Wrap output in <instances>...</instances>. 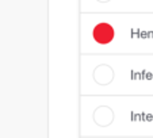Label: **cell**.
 <instances>
[{"label":"cell","instance_id":"1","mask_svg":"<svg viewBox=\"0 0 153 138\" xmlns=\"http://www.w3.org/2000/svg\"><path fill=\"white\" fill-rule=\"evenodd\" d=\"M94 38L99 43H108L114 38V30L110 24L107 23H100L94 30Z\"/></svg>","mask_w":153,"mask_h":138}]
</instances>
